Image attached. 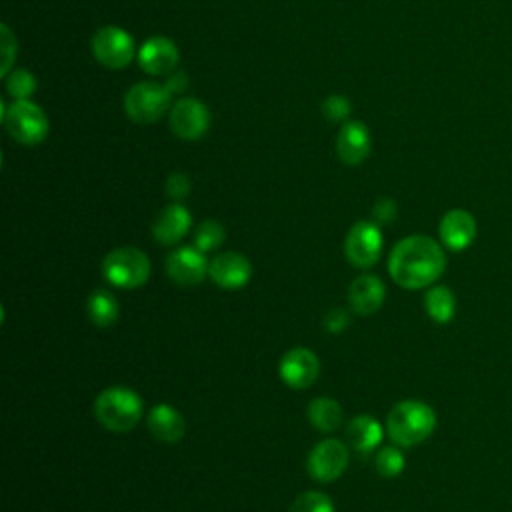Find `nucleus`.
Returning a JSON list of instances; mask_svg holds the SVG:
<instances>
[{
    "mask_svg": "<svg viewBox=\"0 0 512 512\" xmlns=\"http://www.w3.org/2000/svg\"><path fill=\"white\" fill-rule=\"evenodd\" d=\"M446 268L444 248L430 236L412 234L394 244L388 256L390 278L406 288L420 290L432 286Z\"/></svg>",
    "mask_w": 512,
    "mask_h": 512,
    "instance_id": "obj_1",
    "label": "nucleus"
},
{
    "mask_svg": "<svg viewBox=\"0 0 512 512\" xmlns=\"http://www.w3.org/2000/svg\"><path fill=\"white\" fill-rule=\"evenodd\" d=\"M436 428V412L422 400H402L392 406L386 418V432L400 448L422 444Z\"/></svg>",
    "mask_w": 512,
    "mask_h": 512,
    "instance_id": "obj_2",
    "label": "nucleus"
},
{
    "mask_svg": "<svg viewBox=\"0 0 512 512\" xmlns=\"http://www.w3.org/2000/svg\"><path fill=\"white\" fill-rule=\"evenodd\" d=\"M144 414V402L132 388L110 386L94 400L96 420L110 432L132 430Z\"/></svg>",
    "mask_w": 512,
    "mask_h": 512,
    "instance_id": "obj_3",
    "label": "nucleus"
},
{
    "mask_svg": "<svg viewBox=\"0 0 512 512\" xmlns=\"http://www.w3.org/2000/svg\"><path fill=\"white\" fill-rule=\"evenodd\" d=\"M102 274L116 288H140L150 278V258L136 246H118L104 256Z\"/></svg>",
    "mask_w": 512,
    "mask_h": 512,
    "instance_id": "obj_4",
    "label": "nucleus"
},
{
    "mask_svg": "<svg viewBox=\"0 0 512 512\" xmlns=\"http://www.w3.org/2000/svg\"><path fill=\"white\" fill-rule=\"evenodd\" d=\"M2 108H4V104H2ZM0 118L8 130V134L12 136V140H16L18 144H24V146L40 144L48 136V130H50L48 116L30 98L28 100H12V104L2 110Z\"/></svg>",
    "mask_w": 512,
    "mask_h": 512,
    "instance_id": "obj_5",
    "label": "nucleus"
},
{
    "mask_svg": "<svg viewBox=\"0 0 512 512\" xmlns=\"http://www.w3.org/2000/svg\"><path fill=\"white\" fill-rule=\"evenodd\" d=\"M172 92L160 82H136L124 94V112L136 124H152L172 108Z\"/></svg>",
    "mask_w": 512,
    "mask_h": 512,
    "instance_id": "obj_6",
    "label": "nucleus"
},
{
    "mask_svg": "<svg viewBox=\"0 0 512 512\" xmlns=\"http://www.w3.org/2000/svg\"><path fill=\"white\" fill-rule=\"evenodd\" d=\"M92 56L110 70H120L128 66L134 56L138 54L134 46V38L120 26H102L94 32L92 42Z\"/></svg>",
    "mask_w": 512,
    "mask_h": 512,
    "instance_id": "obj_7",
    "label": "nucleus"
},
{
    "mask_svg": "<svg viewBox=\"0 0 512 512\" xmlns=\"http://www.w3.org/2000/svg\"><path fill=\"white\" fill-rule=\"evenodd\" d=\"M382 246L384 238L380 226L370 220H358L356 224H352L344 240L346 258L356 268L374 266L382 256Z\"/></svg>",
    "mask_w": 512,
    "mask_h": 512,
    "instance_id": "obj_8",
    "label": "nucleus"
},
{
    "mask_svg": "<svg viewBox=\"0 0 512 512\" xmlns=\"http://www.w3.org/2000/svg\"><path fill=\"white\" fill-rule=\"evenodd\" d=\"M170 130L182 140H200L210 128V110L194 96L178 98L168 112Z\"/></svg>",
    "mask_w": 512,
    "mask_h": 512,
    "instance_id": "obj_9",
    "label": "nucleus"
},
{
    "mask_svg": "<svg viewBox=\"0 0 512 512\" xmlns=\"http://www.w3.org/2000/svg\"><path fill=\"white\" fill-rule=\"evenodd\" d=\"M348 460V446L342 440L326 438L308 452L306 470L316 482H332L344 474Z\"/></svg>",
    "mask_w": 512,
    "mask_h": 512,
    "instance_id": "obj_10",
    "label": "nucleus"
},
{
    "mask_svg": "<svg viewBox=\"0 0 512 512\" xmlns=\"http://www.w3.org/2000/svg\"><path fill=\"white\" fill-rule=\"evenodd\" d=\"M278 374L280 380L294 390H304L310 388L320 374V360L318 356L304 346L290 348L278 364Z\"/></svg>",
    "mask_w": 512,
    "mask_h": 512,
    "instance_id": "obj_11",
    "label": "nucleus"
},
{
    "mask_svg": "<svg viewBox=\"0 0 512 512\" xmlns=\"http://www.w3.org/2000/svg\"><path fill=\"white\" fill-rule=\"evenodd\" d=\"M164 266L172 282L180 286H196L206 278L210 262L196 246H180L166 256Z\"/></svg>",
    "mask_w": 512,
    "mask_h": 512,
    "instance_id": "obj_12",
    "label": "nucleus"
},
{
    "mask_svg": "<svg viewBox=\"0 0 512 512\" xmlns=\"http://www.w3.org/2000/svg\"><path fill=\"white\" fill-rule=\"evenodd\" d=\"M138 66L150 76H168L176 70L180 52L176 44L166 36L148 38L136 54Z\"/></svg>",
    "mask_w": 512,
    "mask_h": 512,
    "instance_id": "obj_13",
    "label": "nucleus"
},
{
    "mask_svg": "<svg viewBox=\"0 0 512 512\" xmlns=\"http://www.w3.org/2000/svg\"><path fill=\"white\" fill-rule=\"evenodd\" d=\"M210 280L224 290H238L252 278V264L240 252H220L210 260Z\"/></svg>",
    "mask_w": 512,
    "mask_h": 512,
    "instance_id": "obj_14",
    "label": "nucleus"
},
{
    "mask_svg": "<svg viewBox=\"0 0 512 512\" xmlns=\"http://www.w3.org/2000/svg\"><path fill=\"white\" fill-rule=\"evenodd\" d=\"M370 130L360 120H346L336 136V154L348 166H358L370 156Z\"/></svg>",
    "mask_w": 512,
    "mask_h": 512,
    "instance_id": "obj_15",
    "label": "nucleus"
},
{
    "mask_svg": "<svg viewBox=\"0 0 512 512\" xmlns=\"http://www.w3.org/2000/svg\"><path fill=\"white\" fill-rule=\"evenodd\" d=\"M438 234L444 248L452 252H462L476 238V220L468 210L452 208L440 218Z\"/></svg>",
    "mask_w": 512,
    "mask_h": 512,
    "instance_id": "obj_16",
    "label": "nucleus"
},
{
    "mask_svg": "<svg viewBox=\"0 0 512 512\" xmlns=\"http://www.w3.org/2000/svg\"><path fill=\"white\" fill-rule=\"evenodd\" d=\"M190 224H192V216L188 208L182 206L180 202H172L166 208H162L154 218L152 236L158 244L174 246L188 234Z\"/></svg>",
    "mask_w": 512,
    "mask_h": 512,
    "instance_id": "obj_17",
    "label": "nucleus"
},
{
    "mask_svg": "<svg viewBox=\"0 0 512 512\" xmlns=\"http://www.w3.org/2000/svg\"><path fill=\"white\" fill-rule=\"evenodd\" d=\"M386 298V286L376 274H360L348 288L350 310L358 316H370L380 310Z\"/></svg>",
    "mask_w": 512,
    "mask_h": 512,
    "instance_id": "obj_18",
    "label": "nucleus"
},
{
    "mask_svg": "<svg viewBox=\"0 0 512 512\" xmlns=\"http://www.w3.org/2000/svg\"><path fill=\"white\" fill-rule=\"evenodd\" d=\"M146 426L150 434L164 442V444H176L184 438L186 432V422L180 410H176L172 404H156L148 410L146 416Z\"/></svg>",
    "mask_w": 512,
    "mask_h": 512,
    "instance_id": "obj_19",
    "label": "nucleus"
},
{
    "mask_svg": "<svg viewBox=\"0 0 512 512\" xmlns=\"http://www.w3.org/2000/svg\"><path fill=\"white\" fill-rule=\"evenodd\" d=\"M382 436H384L382 424L368 414H360L352 418L346 426V438L358 454H370L372 450H376L382 442Z\"/></svg>",
    "mask_w": 512,
    "mask_h": 512,
    "instance_id": "obj_20",
    "label": "nucleus"
},
{
    "mask_svg": "<svg viewBox=\"0 0 512 512\" xmlns=\"http://www.w3.org/2000/svg\"><path fill=\"white\" fill-rule=\"evenodd\" d=\"M424 310L428 318L434 320L436 324H448L456 314L454 292L444 284H436L428 288V292L424 294Z\"/></svg>",
    "mask_w": 512,
    "mask_h": 512,
    "instance_id": "obj_21",
    "label": "nucleus"
},
{
    "mask_svg": "<svg viewBox=\"0 0 512 512\" xmlns=\"http://www.w3.org/2000/svg\"><path fill=\"white\" fill-rule=\"evenodd\" d=\"M86 312H88V318H90V322L94 326L108 328V326H112L118 320L120 306H118V300L112 296V292H108V290H94L88 296Z\"/></svg>",
    "mask_w": 512,
    "mask_h": 512,
    "instance_id": "obj_22",
    "label": "nucleus"
},
{
    "mask_svg": "<svg viewBox=\"0 0 512 512\" xmlns=\"http://www.w3.org/2000/svg\"><path fill=\"white\" fill-rule=\"evenodd\" d=\"M308 420L320 432H334L342 424V408L334 398H314L308 404Z\"/></svg>",
    "mask_w": 512,
    "mask_h": 512,
    "instance_id": "obj_23",
    "label": "nucleus"
},
{
    "mask_svg": "<svg viewBox=\"0 0 512 512\" xmlns=\"http://www.w3.org/2000/svg\"><path fill=\"white\" fill-rule=\"evenodd\" d=\"M374 466H376V472L384 478H396L402 474L404 466H406V458L400 450V446L392 444V446H382L378 452H376V458H374Z\"/></svg>",
    "mask_w": 512,
    "mask_h": 512,
    "instance_id": "obj_24",
    "label": "nucleus"
},
{
    "mask_svg": "<svg viewBox=\"0 0 512 512\" xmlns=\"http://www.w3.org/2000/svg\"><path fill=\"white\" fill-rule=\"evenodd\" d=\"M224 240H226V230L218 220H204L194 232V246L204 254L220 248Z\"/></svg>",
    "mask_w": 512,
    "mask_h": 512,
    "instance_id": "obj_25",
    "label": "nucleus"
},
{
    "mask_svg": "<svg viewBox=\"0 0 512 512\" xmlns=\"http://www.w3.org/2000/svg\"><path fill=\"white\" fill-rule=\"evenodd\" d=\"M6 90L14 100H28L36 92V78L30 70L16 68L6 76Z\"/></svg>",
    "mask_w": 512,
    "mask_h": 512,
    "instance_id": "obj_26",
    "label": "nucleus"
},
{
    "mask_svg": "<svg viewBox=\"0 0 512 512\" xmlns=\"http://www.w3.org/2000/svg\"><path fill=\"white\" fill-rule=\"evenodd\" d=\"M288 512H334V502L328 494L310 490L300 494L288 508Z\"/></svg>",
    "mask_w": 512,
    "mask_h": 512,
    "instance_id": "obj_27",
    "label": "nucleus"
},
{
    "mask_svg": "<svg viewBox=\"0 0 512 512\" xmlns=\"http://www.w3.org/2000/svg\"><path fill=\"white\" fill-rule=\"evenodd\" d=\"M322 114L328 122H344L350 114V100L342 94H330L322 102Z\"/></svg>",
    "mask_w": 512,
    "mask_h": 512,
    "instance_id": "obj_28",
    "label": "nucleus"
},
{
    "mask_svg": "<svg viewBox=\"0 0 512 512\" xmlns=\"http://www.w3.org/2000/svg\"><path fill=\"white\" fill-rule=\"evenodd\" d=\"M0 52H2V62H0V76H8L10 68L14 64L16 58V38L10 32V28L6 24L0 26Z\"/></svg>",
    "mask_w": 512,
    "mask_h": 512,
    "instance_id": "obj_29",
    "label": "nucleus"
},
{
    "mask_svg": "<svg viewBox=\"0 0 512 512\" xmlns=\"http://www.w3.org/2000/svg\"><path fill=\"white\" fill-rule=\"evenodd\" d=\"M190 188H192V182L188 178V174L176 170V172H170L168 178H166V194L178 202L182 198H186L190 194Z\"/></svg>",
    "mask_w": 512,
    "mask_h": 512,
    "instance_id": "obj_30",
    "label": "nucleus"
},
{
    "mask_svg": "<svg viewBox=\"0 0 512 512\" xmlns=\"http://www.w3.org/2000/svg\"><path fill=\"white\" fill-rule=\"evenodd\" d=\"M396 214H398V206H396V202H394L392 198H388V196L378 198V200L374 202V206H372V218H374V222H376L378 226L394 222Z\"/></svg>",
    "mask_w": 512,
    "mask_h": 512,
    "instance_id": "obj_31",
    "label": "nucleus"
},
{
    "mask_svg": "<svg viewBox=\"0 0 512 512\" xmlns=\"http://www.w3.org/2000/svg\"><path fill=\"white\" fill-rule=\"evenodd\" d=\"M350 324V314L344 308H332L326 312L324 316V328L330 334H340L346 330V326Z\"/></svg>",
    "mask_w": 512,
    "mask_h": 512,
    "instance_id": "obj_32",
    "label": "nucleus"
},
{
    "mask_svg": "<svg viewBox=\"0 0 512 512\" xmlns=\"http://www.w3.org/2000/svg\"><path fill=\"white\" fill-rule=\"evenodd\" d=\"M164 84L168 86V90H170L172 94H182V92L186 90V86H188V76H186V72H182V70H174L172 74H168V78H166Z\"/></svg>",
    "mask_w": 512,
    "mask_h": 512,
    "instance_id": "obj_33",
    "label": "nucleus"
}]
</instances>
